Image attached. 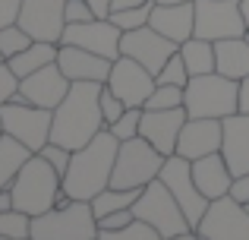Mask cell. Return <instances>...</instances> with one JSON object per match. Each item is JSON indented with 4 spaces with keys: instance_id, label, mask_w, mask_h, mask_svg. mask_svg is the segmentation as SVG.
Wrapping results in <instances>:
<instances>
[{
    "instance_id": "6da1fadb",
    "label": "cell",
    "mask_w": 249,
    "mask_h": 240,
    "mask_svg": "<svg viewBox=\"0 0 249 240\" xmlns=\"http://www.w3.org/2000/svg\"><path fill=\"white\" fill-rule=\"evenodd\" d=\"M101 82H73L67 98L54 108V120H51V142L57 146L76 148L89 146L107 123L101 114Z\"/></svg>"
},
{
    "instance_id": "7a4b0ae2",
    "label": "cell",
    "mask_w": 249,
    "mask_h": 240,
    "mask_svg": "<svg viewBox=\"0 0 249 240\" xmlns=\"http://www.w3.org/2000/svg\"><path fill=\"white\" fill-rule=\"evenodd\" d=\"M117 148H120V139H117L107 127H104L89 146L76 148L73 158H70L67 174H63V196L91 203L104 186H110Z\"/></svg>"
},
{
    "instance_id": "3957f363",
    "label": "cell",
    "mask_w": 249,
    "mask_h": 240,
    "mask_svg": "<svg viewBox=\"0 0 249 240\" xmlns=\"http://www.w3.org/2000/svg\"><path fill=\"white\" fill-rule=\"evenodd\" d=\"M13 190V209L25 212L29 218L54 209L63 199V177L51 167V161L41 152H35L10 184Z\"/></svg>"
},
{
    "instance_id": "277c9868",
    "label": "cell",
    "mask_w": 249,
    "mask_h": 240,
    "mask_svg": "<svg viewBox=\"0 0 249 240\" xmlns=\"http://www.w3.org/2000/svg\"><path fill=\"white\" fill-rule=\"evenodd\" d=\"M32 240H98V218L91 203L63 196L54 209L32 218Z\"/></svg>"
},
{
    "instance_id": "5b68a950",
    "label": "cell",
    "mask_w": 249,
    "mask_h": 240,
    "mask_svg": "<svg viewBox=\"0 0 249 240\" xmlns=\"http://www.w3.org/2000/svg\"><path fill=\"white\" fill-rule=\"evenodd\" d=\"M183 108L189 117L224 120L240 111V82L221 73L189 76V82L183 86Z\"/></svg>"
},
{
    "instance_id": "8992f818",
    "label": "cell",
    "mask_w": 249,
    "mask_h": 240,
    "mask_svg": "<svg viewBox=\"0 0 249 240\" xmlns=\"http://www.w3.org/2000/svg\"><path fill=\"white\" fill-rule=\"evenodd\" d=\"M161 167H164V155L142 136H133V139L120 142V148H117L110 186H117V190H142V186H148L152 180L161 177Z\"/></svg>"
},
{
    "instance_id": "52a82bcc",
    "label": "cell",
    "mask_w": 249,
    "mask_h": 240,
    "mask_svg": "<svg viewBox=\"0 0 249 240\" xmlns=\"http://www.w3.org/2000/svg\"><path fill=\"white\" fill-rule=\"evenodd\" d=\"M133 215L139 218V222L152 224L161 237H177V234L193 231L189 218L183 215L180 203L174 199V193L164 186V180H161V177L152 180L148 186H142L139 199H136V205H133Z\"/></svg>"
},
{
    "instance_id": "ba28073f",
    "label": "cell",
    "mask_w": 249,
    "mask_h": 240,
    "mask_svg": "<svg viewBox=\"0 0 249 240\" xmlns=\"http://www.w3.org/2000/svg\"><path fill=\"white\" fill-rule=\"evenodd\" d=\"M51 120H54V111L25 105V101H6V105L0 108L3 133L13 136V139H19L29 152H41L51 142Z\"/></svg>"
},
{
    "instance_id": "9c48e42d",
    "label": "cell",
    "mask_w": 249,
    "mask_h": 240,
    "mask_svg": "<svg viewBox=\"0 0 249 240\" xmlns=\"http://www.w3.org/2000/svg\"><path fill=\"white\" fill-rule=\"evenodd\" d=\"M161 180H164V186L174 193V199L180 203L183 215L189 218V224H193V231H196L199 222H202V215H205V209H208V199L202 196V190L193 180V161L177 155V152L167 155L164 167H161Z\"/></svg>"
},
{
    "instance_id": "30bf717a",
    "label": "cell",
    "mask_w": 249,
    "mask_h": 240,
    "mask_svg": "<svg viewBox=\"0 0 249 240\" xmlns=\"http://www.w3.org/2000/svg\"><path fill=\"white\" fill-rule=\"evenodd\" d=\"M196 234L202 240H249V209L231 196L212 199Z\"/></svg>"
},
{
    "instance_id": "8fae6325",
    "label": "cell",
    "mask_w": 249,
    "mask_h": 240,
    "mask_svg": "<svg viewBox=\"0 0 249 240\" xmlns=\"http://www.w3.org/2000/svg\"><path fill=\"white\" fill-rule=\"evenodd\" d=\"M196 3V38L224 41L240 38L246 22L240 16V0H193Z\"/></svg>"
},
{
    "instance_id": "7c38bea8",
    "label": "cell",
    "mask_w": 249,
    "mask_h": 240,
    "mask_svg": "<svg viewBox=\"0 0 249 240\" xmlns=\"http://www.w3.org/2000/svg\"><path fill=\"white\" fill-rule=\"evenodd\" d=\"M177 51H180V44L164 38L161 32H155L152 25H142V29H133V32H123L120 35V54L139 60L152 76L161 73V67H164Z\"/></svg>"
},
{
    "instance_id": "4fadbf2b",
    "label": "cell",
    "mask_w": 249,
    "mask_h": 240,
    "mask_svg": "<svg viewBox=\"0 0 249 240\" xmlns=\"http://www.w3.org/2000/svg\"><path fill=\"white\" fill-rule=\"evenodd\" d=\"M104 86L117 95L126 108H145L148 95L155 92V76L133 57H117L110 63V76Z\"/></svg>"
},
{
    "instance_id": "5bb4252c",
    "label": "cell",
    "mask_w": 249,
    "mask_h": 240,
    "mask_svg": "<svg viewBox=\"0 0 249 240\" xmlns=\"http://www.w3.org/2000/svg\"><path fill=\"white\" fill-rule=\"evenodd\" d=\"M67 0H22L16 22L32 35V41H54L60 44V35L67 29Z\"/></svg>"
},
{
    "instance_id": "9a60e30c",
    "label": "cell",
    "mask_w": 249,
    "mask_h": 240,
    "mask_svg": "<svg viewBox=\"0 0 249 240\" xmlns=\"http://www.w3.org/2000/svg\"><path fill=\"white\" fill-rule=\"evenodd\" d=\"M120 35L123 32L110 19H89V22H67L60 44H76V48L101 54L107 60H117L120 57Z\"/></svg>"
},
{
    "instance_id": "2e32d148",
    "label": "cell",
    "mask_w": 249,
    "mask_h": 240,
    "mask_svg": "<svg viewBox=\"0 0 249 240\" xmlns=\"http://www.w3.org/2000/svg\"><path fill=\"white\" fill-rule=\"evenodd\" d=\"M70 86H73V82L63 76V70L57 67V63H48V67L29 73L25 79H19V95L13 101H25V105L54 111V108L67 98Z\"/></svg>"
},
{
    "instance_id": "e0dca14e",
    "label": "cell",
    "mask_w": 249,
    "mask_h": 240,
    "mask_svg": "<svg viewBox=\"0 0 249 240\" xmlns=\"http://www.w3.org/2000/svg\"><path fill=\"white\" fill-rule=\"evenodd\" d=\"M221 139H224V123L214 117H186L180 136H177V155L196 161L202 155L221 152Z\"/></svg>"
},
{
    "instance_id": "ac0fdd59",
    "label": "cell",
    "mask_w": 249,
    "mask_h": 240,
    "mask_svg": "<svg viewBox=\"0 0 249 240\" xmlns=\"http://www.w3.org/2000/svg\"><path fill=\"white\" fill-rule=\"evenodd\" d=\"M186 117H189L186 108H170V111H145V108H142L139 136L145 142H152V146L167 158V155L177 152V136H180Z\"/></svg>"
},
{
    "instance_id": "d6986e66",
    "label": "cell",
    "mask_w": 249,
    "mask_h": 240,
    "mask_svg": "<svg viewBox=\"0 0 249 240\" xmlns=\"http://www.w3.org/2000/svg\"><path fill=\"white\" fill-rule=\"evenodd\" d=\"M110 63L114 60L91 54L85 48H76V44H60V51H57V67L63 70L70 82H101L104 86L110 76Z\"/></svg>"
},
{
    "instance_id": "ffe728a7",
    "label": "cell",
    "mask_w": 249,
    "mask_h": 240,
    "mask_svg": "<svg viewBox=\"0 0 249 240\" xmlns=\"http://www.w3.org/2000/svg\"><path fill=\"white\" fill-rule=\"evenodd\" d=\"M148 25L170 41L183 44L186 38L196 35V3L193 0H186V3H155Z\"/></svg>"
},
{
    "instance_id": "44dd1931",
    "label": "cell",
    "mask_w": 249,
    "mask_h": 240,
    "mask_svg": "<svg viewBox=\"0 0 249 240\" xmlns=\"http://www.w3.org/2000/svg\"><path fill=\"white\" fill-rule=\"evenodd\" d=\"M224 123V139H221V155H224L231 174H249V114L237 111Z\"/></svg>"
},
{
    "instance_id": "7402d4cb",
    "label": "cell",
    "mask_w": 249,
    "mask_h": 240,
    "mask_svg": "<svg viewBox=\"0 0 249 240\" xmlns=\"http://www.w3.org/2000/svg\"><path fill=\"white\" fill-rule=\"evenodd\" d=\"M193 180L202 190V196L212 203V199H218V196H227V190H231V184H233V174H231V167H227L224 155L212 152V155H202V158L193 161Z\"/></svg>"
},
{
    "instance_id": "603a6c76",
    "label": "cell",
    "mask_w": 249,
    "mask_h": 240,
    "mask_svg": "<svg viewBox=\"0 0 249 240\" xmlns=\"http://www.w3.org/2000/svg\"><path fill=\"white\" fill-rule=\"evenodd\" d=\"M214 73L237 79V82L249 76V41L243 35L214 41Z\"/></svg>"
},
{
    "instance_id": "cb8c5ba5",
    "label": "cell",
    "mask_w": 249,
    "mask_h": 240,
    "mask_svg": "<svg viewBox=\"0 0 249 240\" xmlns=\"http://www.w3.org/2000/svg\"><path fill=\"white\" fill-rule=\"evenodd\" d=\"M57 51H60V44L54 41H32L25 51H19L16 57H10V70L19 76V79H25L29 73H35V70L48 67V63H57Z\"/></svg>"
},
{
    "instance_id": "d4e9b609",
    "label": "cell",
    "mask_w": 249,
    "mask_h": 240,
    "mask_svg": "<svg viewBox=\"0 0 249 240\" xmlns=\"http://www.w3.org/2000/svg\"><path fill=\"white\" fill-rule=\"evenodd\" d=\"M35 152H29L19 139H13V136H6V133L0 136V190L16 180V174L22 171V165Z\"/></svg>"
},
{
    "instance_id": "484cf974",
    "label": "cell",
    "mask_w": 249,
    "mask_h": 240,
    "mask_svg": "<svg viewBox=\"0 0 249 240\" xmlns=\"http://www.w3.org/2000/svg\"><path fill=\"white\" fill-rule=\"evenodd\" d=\"M180 57L186 63L189 76H205L214 73V41H205V38H186L180 44Z\"/></svg>"
},
{
    "instance_id": "4316f807",
    "label": "cell",
    "mask_w": 249,
    "mask_h": 240,
    "mask_svg": "<svg viewBox=\"0 0 249 240\" xmlns=\"http://www.w3.org/2000/svg\"><path fill=\"white\" fill-rule=\"evenodd\" d=\"M142 190H117V186H104L95 199H91V212L95 218H104L110 212H120V209H133L136 199H139Z\"/></svg>"
},
{
    "instance_id": "83f0119b",
    "label": "cell",
    "mask_w": 249,
    "mask_h": 240,
    "mask_svg": "<svg viewBox=\"0 0 249 240\" xmlns=\"http://www.w3.org/2000/svg\"><path fill=\"white\" fill-rule=\"evenodd\" d=\"M152 6H155V0H148V3H139V6H126V10H110L107 19H110V22H114L120 32H133V29H142V25H148Z\"/></svg>"
},
{
    "instance_id": "f1b7e54d",
    "label": "cell",
    "mask_w": 249,
    "mask_h": 240,
    "mask_svg": "<svg viewBox=\"0 0 249 240\" xmlns=\"http://www.w3.org/2000/svg\"><path fill=\"white\" fill-rule=\"evenodd\" d=\"M32 234V218L19 209H0V237L25 240Z\"/></svg>"
},
{
    "instance_id": "f546056e",
    "label": "cell",
    "mask_w": 249,
    "mask_h": 240,
    "mask_svg": "<svg viewBox=\"0 0 249 240\" xmlns=\"http://www.w3.org/2000/svg\"><path fill=\"white\" fill-rule=\"evenodd\" d=\"M98 240H164V237H161L158 231L152 228V224H145V222H139V218H133L126 228L98 231Z\"/></svg>"
},
{
    "instance_id": "4dcf8cb0",
    "label": "cell",
    "mask_w": 249,
    "mask_h": 240,
    "mask_svg": "<svg viewBox=\"0 0 249 240\" xmlns=\"http://www.w3.org/2000/svg\"><path fill=\"white\" fill-rule=\"evenodd\" d=\"M32 44V35L22 29L19 22L6 25V29H0V54H3V60H10V57H16L19 51H25Z\"/></svg>"
},
{
    "instance_id": "1f68e13d",
    "label": "cell",
    "mask_w": 249,
    "mask_h": 240,
    "mask_svg": "<svg viewBox=\"0 0 249 240\" xmlns=\"http://www.w3.org/2000/svg\"><path fill=\"white\" fill-rule=\"evenodd\" d=\"M170 108H183V86H161V82H155V92L148 95L145 111H170Z\"/></svg>"
},
{
    "instance_id": "d6a6232c",
    "label": "cell",
    "mask_w": 249,
    "mask_h": 240,
    "mask_svg": "<svg viewBox=\"0 0 249 240\" xmlns=\"http://www.w3.org/2000/svg\"><path fill=\"white\" fill-rule=\"evenodd\" d=\"M139 127H142V108H126L107 129L120 142H126V139H133V136H139Z\"/></svg>"
},
{
    "instance_id": "836d02e7",
    "label": "cell",
    "mask_w": 249,
    "mask_h": 240,
    "mask_svg": "<svg viewBox=\"0 0 249 240\" xmlns=\"http://www.w3.org/2000/svg\"><path fill=\"white\" fill-rule=\"evenodd\" d=\"M155 82H161V86H186V82H189V70H186V63H183L180 51H177L164 67H161V73L155 76Z\"/></svg>"
},
{
    "instance_id": "e575fe53",
    "label": "cell",
    "mask_w": 249,
    "mask_h": 240,
    "mask_svg": "<svg viewBox=\"0 0 249 240\" xmlns=\"http://www.w3.org/2000/svg\"><path fill=\"white\" fill-rule=\"evenodd\" d=\"M19 95V76L10 70V63H0V108L6 105V101H13Z\"/></svg>"
},
{
    "instance_id": "d590c367",
    "label": "cell",
    "mask_w": 249,
    "mask_h": 240,
    "mask_svg": "<svg viewBox=\"0 0 249 240\" xmlns=\"http://www.w3.org/2000/svg\"><path fill=\"white\" fill-rule=\"evenodd\" d=\"M41 155L44 158L51 161V167H54L57 174H67V167H70V158H73V152H70V148H63V146H57V142H48V146L41 148Z\"/></svg>"
},
{
    "instance_id": "8d00e7d4",
    "label": "cell",
    "mask_w": 249,
    "mask_h": 240,
    "mask_svg": "<svg viewBox=\"0 0 249 240\" xmlns=\"http://www.w3.org/2000/svg\"><path fill=\"white\" fill-rule=\"evenodd\" d=\"M123 111H126V105H123V101L117 98V95L110 92L107 86H104V89H101V114H104V123L110 127V123H114L117 117H120Z\"/></svg>"
},
{
    "instance_id": "74e56055",
    "label": "cell",
    "mask_w": 249,
    "mask_h": 240,
    "mask_svg": "<svg viewBox=\"0 0 249 240\" xmlns=\"http://www.w3.org/2000/svg\"><path fill=\"white\" fill-rule=\"evenodd\" d=\"M67 22H89V19H98L95 10L89 6V0H67Z\"/></svg>"
},
{
    "instance_id": "f35d334b",
    "label": "cell",
    "mask_w": 249,
    "mask_h": 240,
    "mask_svg": "<svg viewBox=\"0 0 249 240\" xmlns=\"http://www.w3.org/2000/svg\"><path fill=\"white\" fill-rule=\"evenodd\" d=\"M133 209H120V212H110V215L98 218V231H117V228H126L133 222Z\"/></svg>"
},
{
    "instance_id": "ab89813d",
    "label": "cell",
    "mask_w": 249,
    "mask_h": 240,
    "mask_svg": "<svg viewBox=\"0 0 249 240\" xmlns=\"http://www.w3.org/2000/svg\"><path fill=\"white\" fill-rule=\"evenodd\" d=\"M227 196L237 199L240 205H246V209H249V174H237V177H233V184H231V190H227Z\"/></svg>"
},
{
    "instance_id": "60d3db41",
    "label": "cell",
    "mask_w": 249,
    "mask_h": 240,
    "mask_svg": "<svg viewBox=\"0 0 249 240\" xmlns=\"http://www.w3.org/2000/svg\"><path fill=\"white\" fill-rule=\"evenodd\" d=\"M19 10H22V0H0V29H6V25L16 22Z\"/></svg>"
},
{
    "instance_id": "b9f144b4",
    "label": "cell",
    "mask_w": 249,
    "mask_h": 240,
    "mask_svg": "<svg viewBox=\"0 0 249 240\" xmlns=\"http://www.w3.org/2000/svg\"><path fill=\"white\" fill-rule=\"evenodd\" d=\"M89 6L95 10V16H98V19H107V16H110V10H114V0H89Z\"/></svg>"
},
{
    "instance_id": "7bdbcfd3",
    "label": "cell",
    "mask_w": 249,
    "mask_h": 240,
    "mask_svg": "<svg viewBox=\"0 0 249 240\" xmlns=\"http://www.w3.org/2000/svg\"><path fill=\"white\" fill-rule=\"evenodd\" d=\"M240 111L249 114V76L240 79Z\"/></svg>"
},
{
    "instance_id": "ee69618b",
    "label": "cell",
    "mask_w": 249,
    "mask_h": 240,
    "mask_svg": "<svg viewBox=\"0 0 249 240\" xmlns=\"http://www.w3.org/2000/svg\"><path fill=\"white\" fill-rule=\"evenodd\" d=\"M0 209H13V190H10V186L0 190Z\"/></svg>"
},
{
    "instance_id": "f6af8a7d",
    "label": "cell",
    "mask_w": 249,
    "mask_h": 240,
    "mask_svg": "<svg viewBox=\"0 0 249 240\" xmlns=\"http://www.w3.org/2000/svg\"><path fill=\"white\" fill-rule=\"evenodd\" d=\"M139 3H148V0H114V10H126V6H139Z\"/></svg>"
},
{
    "instance_id": "bcb514c9",
    "label": "cell",
    "mask_w": 249,
    "mask_h": 240,
    "mask_svg": "<svg viewBox=\"0 0 249 240\" xmlns=\"http://www.w3.org/2000/svg\"><path fill=\"white\" fill-rule=\"evenodd\" d=\"M164 240H202L196 231H186V234H177V237H164Z\"/></svg>"
},
{
    "instance_id": "7dc6e473",
    "label": "cell",
    "mask_w": 249,
    "mask_h": 240,
    "mask_svg": "<svg viewBox=\"0 0 249 240\" xmlns=\"http://www.w3.org/2000/svg\"><path fill=\"white\" fill-rule=\"evenodd\" d=\"M240 16H243V22L249 29V0H240Z\"/></svg>"
},
{
    "instance_id": "c3c4849f",
    "label": "cell",
    "mask_w": 249,
    "mask_h": 240,
    "mask_svg": "<svg viewBox=\"0 0 249 240\" xmlns=\"http://www.w3.org/2000/svg\"><path fill=\"white\" fill-rule=\"evenodd\" d=\"M155 3H186V0H155Z\"/></svg>"
},
{
    "instance_id": "681fc988",
    "label": "cell",
    "mask_w": 249,
    "mask_h": 240,
    "mask_svg": "<svg viewBox=\"0 0 249 240\" xmlns=\"http://www.w3.org/2000/svg\"><path fill=\"white\" fill-rule=\"evenodd\" d=\"M243 38H246V41H249V29H246V32H243Z\"/></svg>"
},
{
    "instance_id": "f907efd6",
    "label": "cell",
    "mask_w": 249,
    "mask_h": 240,
    "mask_svg": "<svg viewBox=\"0 0 249 240\" xmlns=\"http://www.w3.org/2000/svg\"><path fill=\"white\" fill-rule=\"evenodd\" d=\"M0 136H3V123H0Z\"/></svg>"
},
{
    "instance_id": "816d5d0a",
    "label": "cell",
    "mask_w": 249,
    "mask_h": 240,
    "mask_svg": "<svg viewBox=\"0 0 249 240\" xmlns=\"http://www.w3.org/2000/svg\"><path fill=\"white\" fill-rule=\"evenodd\" d=\"M0 63H3V54H0Z\"/></svg>"
},
{
    "instance_id": "f5cc1de1",
    "label": "cell",
    "mask_w": 249,
    "mask_h": 240,
    "mask_svg": "<svg viewBox=\"0 0 249 240\" xmlns=\"http://www.w3.org/2000/svg\"><path fill=\"white\" fill-rule=\"evenodd\" d=\"M0 240H10V237H0Z\"/></svg>"
},
{
    "instance_id": "db71d44e",
    "label": "cell",
    "mask_w": 249,
    "mask_h": 240,
    "mask_svg": "<svg viewBox=\"0 0 249 240\" xmlns=\"http://www.w3.org/2000/svg\"><path fill=\"white\" fill-rule=\"evenodd\" d=\"M25 240H32V237H25Z\"/></svg>"
}]
</instances>
